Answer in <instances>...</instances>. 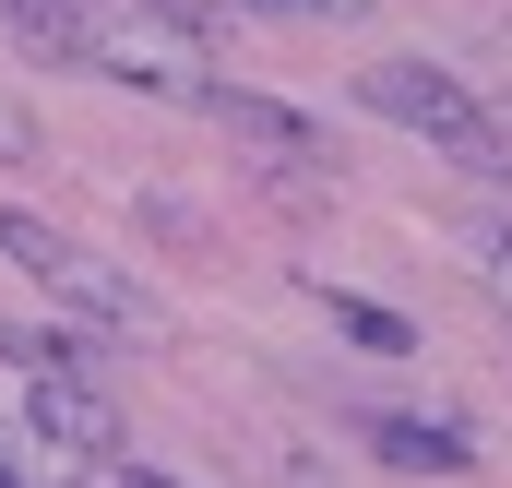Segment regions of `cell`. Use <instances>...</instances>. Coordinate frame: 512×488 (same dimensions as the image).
I'll return each instance as SVG.
<instances>
[{
    "mask_svg": "<svg viewBox=\"0 0 512 488\" xmlns=\"http://www.w3.org/2000/svg\"><path fill=\"white\" fill-rule=\"evenodd\" d=\"M96 488H179V477H155V465H131V453H108V465H96Z\"/></svg>",
    "mask_w": 512,
    "mask_h": 488,
    "instance_id": "cell-13",
    "label": "cell"
},
{
    "mask_svg": "<svg viewBox=\"0 0 512 488\" xmlns=\"http://www.w3.org/2000/svg\"><path fill=\"white\" fill-rule=\"evenodd\" d=\"M191 108H203V120L227 131L239 155H262V167H334V143H322V120H298L286 96H251V84H203Z\"/></svg>",
    "mask_w": 512,
    "mask_h": 488,
    "instance_id": "cell-4",
    "label": "cell"
},
{
    "mask_svg": "<svg viewBox=\"0 0 512 488\" xmlns=\"http://www.w3.org/2000/svg\"><path fill=\"white\" fill-rule=\"evenodd\" d=\"M155 12H167L179 36H227V24H239V0H155Z\"/></svg>",
    "mask_w": 512,
    "mask_h": 488,
    "instance_id": "cell-10",
    "label": "cell"
},
{
    "mask_svg": "<svg viewBox=\"0 0 512 488\" xmlns=\"http://www.w3.org/2000/svg\"><path fill=\"white\" fill-rule=\"evenodd\" d=\"M0 250H12V262H24V274L60 298V310H84V322H143L131 274H120V262H96L84 239H60L48 215H12V203H0Z\"/></svg>",
    "mask_w": 512,
    "mask_h": 488,
    "instance_id": "cell-2",
    "label": "cell"
},
{
    "mask_svg": "<svg viewBox=\"0 0 512 488\" xmlns=\"http://www.w3.org/2000/svg\"><path fill=\"white\" fill-rule=\"evenodd\" d=\"M0 358H12V405H24L36 453H60V465H108L120 453V405L96 381V346H72V334H0Z\"/></svg>",
    "mask_w": 512,
    "mask_h": 488,
    "instance_id": "cell-1",
    "label": "cell"
},
{
    "mask_svg": "<svg viewBox=\"0 0 512 488\" xmlns=\"http://www.w3.org/2000/svg\"><path fill=\"white\" fill-rule=\"evenodd\" d=\"M370 441H382V465H405V477H465V465H477L465 429H441V417H382Z\"/></svg>",
    "mask_w": 512,
    "mask_h": 488,
    "instance_id": "cell-6",
    "label": "cell"
},
{
    "mask_svg": "<svg viewBox=\"0 0 512 488\" xmlns=\"http://www.w3.org/2000/svg\"><path fill=\"white\" fill-rule=\"evenodd\" d=\"M251 477H262V488H346V477H322L310 453H286V441H274V453H251Z\"/></svg>",
    "mask_w": 512,
    "mask_h": 488,
    "instance_id": "cell-8",
    "label": "cell"
},
{
    "mask_svg": "<svg viewBox=\"0 0 512 488\" xmlns=\"http://www.w3.org/2000/svg\"><path fill=\"white\" fill-rule=\"evenodd\" d=\"M322 310H334V334H346V346H370V358H417V322H405V310H382V298L322 286Z\"/></svg>",
    "mask_w": 512,
    "mask_h": 488,
    "instance_id": "cell-7",
    "label": "cell"
},
{
    "mask_svg": "<svg viewBox=\"0 0 512 488\" xmlns=\"http://www.w3.org/2000/svg\"><path fill=\"white\" fill-rule=\"evenodd\" d=\"M0 488H36V465H24V453H0Z\"/></svg>",
    "mask_w": 512,
    "mask_h": 488,
    "instance_id": "cell-14",
    "label": "cell"
},
{
    "mask_svg": "<svg viewBox=\"0 0 512 488\" xmlns=\"http://www.w3.org/2000/svg\"><path fill=\"white\" fill-rule=\"evenodd\" d=\"M239 12H274V24H346V12H370V0H239Z\"/></svg>",
    "mask_w": 512,
    "mask_h": 488,
    "instance_id": "cell-11",
    "label": "cell"
},
{
    "mask_svg": "<svg viewBox=\"0 0 512 488\" xmlns=\"http://www.w3.org/2000/svg\"><path fill=\"white\" fill-rule=\"evenodd\" d=\"M0 24H12V48H36L60 72H96V48H108V24L84 0H0Z\"/></svg>",
    "mask_w": 512,
    "mask_h": 488,
    "instance_id": "cell-5",
    "label": "cell"
},
{
    "mask_svg": "<svg viewBox=\"0 0 512 488\" xmlns=\"http://www.w3.org/2000/svg\"><path fill=\"white\" fill-rule=\"evenodd\" d=\"M358 108L393 131H429L441 155H477L489 120H477V96H465V72H441V60H370L358 72Z\"/></svg>",
    "mask_w": 512,
    "mask_h": 488,
    "instance_id": "cell-3",
    "label": "cell"
},
{
    "mask_svg": "<svg viewBox=\"0 0 512 488\" xmlns=\"http://www.w3.org/2000/svg\"><path fill=\"white\" fill-rule=\"evenodd\" d=\"M24 155H48V131H36L24 96H0V167H24Z\"/></svg>",
    "mask_w": 512,
    "mask_h": 488,
    "instance_id": "cell-9",
    "label": "cell"
},
{
    "mask_svg": "<svg viewBox=\"0 0 512 488\" xmlns=\"http://www.w3.org/2000/svg\"><path fill=\"white\" fill-rule=\"evenodd\" d=\"M477 286H489V298L512 310V239H489V250H477Z\"/></svg>",
    "mask_w": 512,
    "mask_h": 488,
    "instance_id": "cell-12",
    "label": "cell"
}]
</instances>
